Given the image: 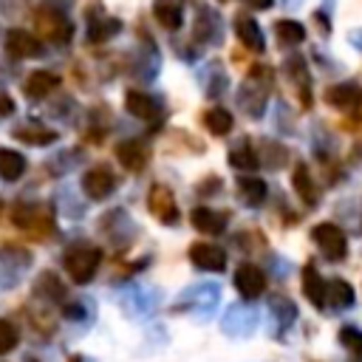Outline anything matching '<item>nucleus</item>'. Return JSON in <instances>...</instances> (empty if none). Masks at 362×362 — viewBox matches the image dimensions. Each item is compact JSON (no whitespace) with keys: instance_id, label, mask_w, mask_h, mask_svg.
I'll return each mask as SVG.
<instances>
[{"instance_id":"28","label":"nucleus","mask_w":362,"mask_h":362,"mask_svg":"<svg viewBox=\"0 0 362 362\" xmlns=\"http://www.w3.org/2000/svg\"><path fill=\"white\" fill-rule=\"evenodd\" d=\"M14 110V102L6 96V93H0V116H8Z\"/></svg>"},{"instance_id":"13","label":"nucleus","mask_w":362,"mask_h":362,"mask_svg":"<svg viewBox=\"0 0 362 362\" xmlns=\"http://www.w3.org/2000/svg\"><path fill=\"white\" fill-rule=\"evenodd\" d=\"M124 105H127V110H130L133 116H139V119H153V116L158 113L156 99L147 96V93H141V90H130V93L124 96Z\"/></svg>"},{"instance_id":"20","label":"nucleus","mask_w":362,"mask_h":362,"mask_svg":"<svg viewBox=\"0 0 362 362\" xmlns=\"http://www.w3.org/2000/svg\"><path fill=\"white\" fill-rule=\"evenodd\" d=\"M156 17H158V23H161V25L175 28V25L181 23V6H178V3L158 0V3H156Z\"/></svg>"},{"instance_id":"10","label":"nucleus","mask_w":362,"mask_h":362,"mask_svg":"<svg viewBox=\"0 0 362 362\" xmlns=\"http://www.w3.org/2000/svg\"><path fill=\"white\" fill-rule=\"evenodd\" d=\"M116 156H119V161H122L127 170H141L144 161H147V147H144V141L130 139V141H124V144L116 147Z\"/></svg>"},{"instance_id":"17","label":"nucleus","mask_w":362,"mask_h":362,"mask_svg":"<svg viewBox=\"0 0 362 362\" xmlns=\"http://www.w3.org/2000/svg\"><path fill=\"white\" fill-rule=\"evenodd\" d=\"M34 291H37L40 297L59 300V297L65 294V286L59 283V277H57L54 272H42V274H40V280H37V286H34Z\"/></svg>"},{"instance_id":"26","label":"nucleus","mask_w":362,"mask_h":362,"mask_svg":"<svg viewBox=\"0 0 362 362\" xmlns=\"http://www.w3.org/2000/svg\"><path fill=\"white\" fill-rule=\"evenodd\" d=\"M232 164L235 167H257V158H255L249 144H240V147L232 150Z\"/></svg>"},{"instance_id":"25","label":"nucleus","mask_w":362,"mask_h":362,"mask_svg":"<svg viewBox=\"0 0 362 362\" xmlns=\"http://www.w3.org/2000/svg\"><path fill=\"white\" fill-rule=\"evenodd\" d=\"M328 99H331L334 105H354V102L359 99V90H356L354 85H342V88H331V93H328Z\"/></svg>"},{"instance_id":"29","label":"nucleus","mask_w":362,"mask_h":362,"mask_svg":"<svg viewBox=\"0 0 362 362\" xmlns=\"http://www.w3.org/2000/svg\"><path fill=\"white\" fill-rule=\"evenodd\" d=\"M252 3H255V6H257V8H266V6H269V3H272V0H252Z\"/></svg>"},{"instance_id":"18","label":"nucleus","mask_w":362,"mask_h":362,"mask_svg":"<svg viewBox=\"0 0 362 362\" xmlns=\"http://www.w3.org/2000/svg\"><path fill=\"white\" fill-rule=\"evenodd\" d=\"M238 189L243 195V201H249L252 206H257L263 198H266V184L260 178H240L238 181Z\"/></svg>"},{"instance_id":"19","label":"nucleus","mask_w":362,"mask_h":362,"mask_svg":"<svg viewBox=\"0 0 362 362\" xmlns=\"http://www.w3.org/2000/svg\"><path fill=\"white\" fill-rule=\"evenodd\" d=\"M238 34H240V40H243L246 45H252L255 51H260V48H263V34H260V28H257V23H255V20L238 17Z\"/></svg>"},{"instance_id":"6","label":"nucleus","mask_w":362,"mask_h":362,"mask_svg":"<svg viewBox=\"0 0 362 362\" xmlns=\"http://www.w3.org/2000/svg\"><path fill=\"white\" fill-rule=\"evenodd\" d=\"M189 257L198 269H206V272H221L226 266V252L212 243H195L189 249Z\"/></svg>"},{"instance_id":"8","label":"nucleus","mask_w":362,"mask_h":362,"mask_svg":"<svg viewBox=\"0 0 362 362\" xmlns=\"http://www.w3.org/2000/svg\"><path fill=\"white\" fill-rule=\"evenodd\" d=\"M40 28L45 31L48 40H57V42H65L71 37V23L59 11H54V8L40 14Z\"/></svg>"},{"instance_id":"12","label":"nucleus","mask_w":362,"mask_h":362,"mask_svg":"<svg viewBox=\"0 0 362 362\" xmlns=\"http://www.w3.org/2000/svg\"><path fill=\"white\" fill-rule=\"evenodd\" d=\"M25 173V158L17 150L0 147V178L3 181H17Z\"/></svg>"},{"instance_id":"23","label":"nucleus","mask_w":362,"mask_h":362,"mask_svg":"<svg viewBox=\"0 0 362 362\" xmlns=\"http://www.w3.org/2000/svg\"><path fill=\"white\" fill-rule=\"evenodd\" d=\"M116 31H119V23H116V20H96V23H90L88 37H90L93 42H99V40H107L110 34H116Z\"/></svg>"},{"instance_id":"16","label":"nucleus","mask_w":362,"mask_h":362,"mask_svg":"<svg viewBox=\"0 0 362 362\" xmlns=\"http://www.w3.org/2000/svg\"><path fill=\"white\" fill-rule=\"evenodd\" d=\"M325 303L345 308L354 303V288L345 280H331V283H325Z\"/></svg>"},{"instance_id":"30","label":"nucleus","mask_w":362,"mask_h":362,"mask_svg":"<svg viewBox=\"0 0 362 362\" xmlns=\"http://www.w3.org/2000/svg\"><path fill=\"white\" fill-rule=\"evenodd\" d=\"M71 362H82V359H76V356H74V359H71Z\"/></svg>"},{"instance_id":"15","label":"nucleus","mask_w":362,"mask_h":362,"mask_svg":"<svg viewBox=\"0 0 362 362\" xmlns=\"http://www.w3.org/2000/svg\"><path fill=\"white\" fill-rule=\"evenodd\" d=\"M303 288H305V297H308L314 305H322V303H325V283H322V277L314 272V266H305V272H303Z\"/></svg>"},{"instance_id":"4","label":"nucleus","mask_w":362,"mask_h":362,"mask_svg":"<svg viewBox=\"0 0 362 362\" xmlns=\"http://www.w3.org/2000/svg\"><path fill=\"white\" fill-rule=\"evenodd\" d=\"M82 189L93 201H102L116 189V178H113V173L107 167H93V170H88L82 175Z\"/></svg>"},{"instance_id":"2","label":"nucleus","mask_w":362,"mask_h":362,"mask_svg":"<svg viewBox=\"0 0 362 362\" xmlns=\"http://www.w3.org/2000/svg\"><path fill=\"white\" fill-rule=\"evenodd\" d=\"M314 240H317V246L322 249L325 257H331V260L345 257L348 243H345V235H342L339 226H334V223H320V226L314 229Z\"/></svg>"},{"instance_id":"31","label":"nucleus","mask_w":362,"mask_h":362,"mask_svg":"<svg viewBox=\"0 0 362 362\" xmlns=\"http://www.w3.org/2000/svg\"><path fill=\"white\" fill-rule=\"evenodd\" d=\"M0 209H3V201H0Z\"/></svg>"},{"instance_id":"24","label":"nucleus","mask_w":362,"mask_h":362,"mask_svg":"<svg viewBox=\"0 0 362 362\" xmlns=\"http://www.w3.org/2000/svg\"><path fill=\"white\" fill-rule=\"evenodd\" d=\"M204 122H206V127H209L212 133H226V130L232 127V116H229L226 110H209Z\"/></svg>"},{"instance_id":"11","label":"nucleus","mask_w":362,"mask_h":362,"mask_svg":"<svg viewBox=\"0 0 362 362\" xmlns=\"http://www.w3.org/2000/svg\"><path fill=\"white\" fill-rule=\"evenodd\" d=\"M14 136H17L20 141H25V144H34V147H45V144H51V141L57 139V133H54V130L42 127V124H37V122L20 124V127L14 130Z\"/></svg>"},{"instance_id":"3","label":"nucleus","mask_w":362,"mask_h":362,"mask_svg":"<svg viewBox=\"0 0 362 362\" xmlns=\"http://www.w3.org/2000/svg\"><path fill=\"white\" fill-rule=\"evenodd\" d=\"M6 51L17 59H31V57H42L45 48L40 45V40L34 34H28L23 28H14V31L6 34Z\"/></svg>"},{"instance_id":"5","label":"nucleus","mask_w":362,"mask_h":362,"mask_svg":"<svg viewBox=\"0 0 362 362\" xmlns=\"http://www.w3.org/2000/svg\"><path fill=\"white\" fill-rule=\"evenodd\" d=\"M235 286H238V291L243 294V297H257V294H263V288H266V277H263V272L257 269V266H252V263H243L238 272H235Z\"/></svg>"},{"instance_id":"21","label":"nucleus","mask_w":362,"mask_h":362,"mask_svg":"<svg viewBox=\"0 0 362 362\" xmlns=\"http://www.w3.org/2000/svg\"><path fill=\"white\" fill-rule=\"evenodd\" d=\"M274 31H277L280 42H286V45H294V42H300V40L305 37L303 25H300V23H291V20H280V23L274 25Z\"/></svg>"},{"instance_id":"27","label":"nucleus","mask_w":362,"mask_h":362,"mask_svg":"<svg viewBox=\"0 0 362 362\" xmlns=\"http://www.w3.org/2000/svg\"><path fill=\"white\" fill-rule=\"evenodd\" d=\"M311 178H308V173H305V167L300 164L297 167V173H294V187H297V192L305 198V201H314V192H311V184H308Z\"/></svg>"},{"instance_id":"7","label":"nucleus","mask_w":362,"mask_h":362,"mask_svg":"<svg viewBox=\"0 0 362 362\" xmlns=\"http://www.w3.org/2000/svg\"><path fill=\"white\" fill-rule=\"evenodd\" d=\"M57 85H59V76H57V74H51V71H34V74L25 79L23 90H25L28 99H42V96H48L51 90H57Z\"/></svg>"},{"instance_id":"1","label":"nucleus","mask_w":362,"mask_h":362,"mask_svg":"<svg viewBox=\"0 0 362 362\" xmlns=\"http://www.w3.org/2000/svg\"><path fill=\"white\" fill-rule=\"evenodd\" d=\"M99 260H102V252L90 243H76L65 252V269L74 283H88L96 274Z\"/></svg>"},{"instance_id":"9","label":"nucleus","mask_w":362,"mask_h":362,"mask_svg":"<svg viewBox=\"0 0 362 362\" xmlns=\"http://www.w3.org/2000/svg\"><path fill=\"white\" fill-rule=\"evenodd\" d=\"M150 209L164 223H173L175 215H178L175 212V201H173V195H170L167 187H153V192H150Z\"/></svg>"},{"instance_id":"14","label":"nucleus","mask_w":362,"mask_h":362,"mask_svg":"<svg viewBox=\"0 0 362 362\" xmlns=\"http://www.w3.org/2000/svg\"><path fill=\"white\" fill-rule=\"evenodd\" d=\"M192 223H195V229H201V232L218 235V232H223V226H226V215L212 212V209H195V212H192Z\"/></svg>"},{"instance_id":"22","label":"nucleus","mask_w":362,"mask_h":362,"mask_svg":"<svg viewBox=\"0 0 362 362\" xmlns=\"http://www.w3.org/2000/svg\"><path fill=\"white\" fill-rule=\"evenodd\" d=\"M17 342H20L17 328H14L8 320H0V356H3V354H8Z\"/></svg>"}]
</instances>
